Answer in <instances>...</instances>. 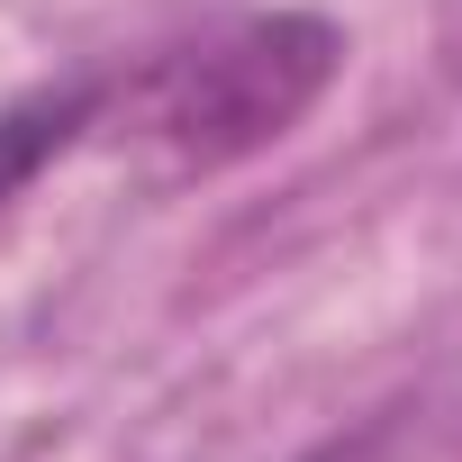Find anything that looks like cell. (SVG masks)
<instances>
[{"mask_svg": "<svg viewBox=\"0 0 462 462\" xmlns=\"http://www.w3.org/2000/svg\"><path fill=\"white\" fill-rule=\"evenodd\" d=\"M345 73V28L318 10H245L217 19L145 64H127L118 82H100V118L91 136H109L118 154H136L163 181L190 172H226L263 145H282Z\"/></svg>", "mask_w": 462, "mask_h": 462, "instance_id": "obj_1", "label": "cell"}, {"mask_svg": "<svg viewBox=\"0 0 462 462\" xmlns=\"http://www.w3.org/2000/svg\"><path fill=\"white\" fill-rule=\"evenodd\" d=\"M300 462H462V399L453 390L390 399V408L336 426L327 444H309Z\"/></svg>", "mask_w": 462, "mask_h": 462, "instance_id": "obj_2", "label": "cell"}, {"mask_svg": "<svg viewBox=\"0 0 462 462\" xmlns=\"http://www.w3.org/2000/svg\"><path fill=\"white\" fill-rule=\"evenodd\" d=\"M91 118H100V82H55V91H28L0 109V208H10L55 154L91 145Z\"/></svg>", "mask_w": 462, "mask_h": 462, "instance_id": "obj_3", "label": "cell"}]
</instances>
